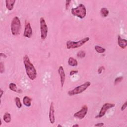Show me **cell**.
Returning a JSON list of instances; mask_svg holds the SVG:
<instances>
[{"label":"cell","instance_id":"1f68e13d","mask_svg":"<svg viewBox=\"0 0 127 127\" xmlns=\"http://www.w3.org/2000/svg\"><path fill=\"white\" fill-rule=\"evenodd\" d=\"M62 127V126H61V125H58V127Z\"/></svg>","mask_w":127,"mask_h":127},{"label":"cell","instance_id":"d4e9b609","mask_svg":"<svg viewBox=\"0 0 127 127\" xmlns=\"http://www.w3.org/2000/svg\"><path fill=\"white\" fill-rule=\"evenodd\" d=\"M104 70V67L102 66V67H100L99 68V69H98V73L99 74H101V73H102V72L103 71V70Z\"/></svg>","mask_w":127,"mask_h":127},{"label":"cell","instance_id":"5b68a950","mask_svg":"<svg viewBox=\"0 0 127 127\" xmlns=\"http://www.w3.org/2000/svg\"><path fill=\"white\" fill-rule=\"evenodd\" d=\"M89 40V37H86L78 42L68 41L67 42V47L68 49H76L83 46Z\"/></svg>","mask_w":127,"mask_h":127},{"label":"cell","instance_id":"4316f807","mask_svg":"<svg viewBox=\"0 0 127 127\" xmlns=\"http://www.w3.org/2000/svg\"><path fill=\"white\" fill-rule=\"evenodd\" d=\"M78 73V70H72V71H70V76H72L75 74H77Z\"/></svg>","mask_w":127,"mask_h":127},{"label":"cell","instance_id":"6da1fadb","mask_svg":"<svg viewBox=\"0 0 127 127\" xmlns=\"http://www.w3.org/2000/svg\"><path fill=\"white\" fill-rule=\"evenodd\" d=\"M23 62L24 64L27 77L32 81H33L37 77L36 70L34 65L31 63L29 58L27 55H25L23 57Z\"/></svg>","mask_w":127,"mask_h":127},{"label":"cell","instance_id":"30bf717a","mask_svg":"<svg viewBox=\"0 0 127 127\" xmlns=\"http://www.w3.org/2000/svg\"><path fill=\"white\" fill-rule=\"evenodd\" d=\"M55 108H54V104L53 102H52L50 106V110H49V120L50 123L52 124H54L55 122Z\"/></svg>","mask_w":127,"mask_h":127},{"label":"cell","instance_id":"7a4b0ae2","mask_svg":"<svg viewBox=\"0 0 127 127\" xmlns=\"http://www.w3.org/2000/svg\"><path fill=\"white\" fill-rule=\"evenodd\" d=\"M21 29V24L19 17H14L11 22V29L12 33L14 36L20 35Z\"/></svg>","mask_w":127,"mask_h":127},{"label":"cell","instance_id":"8fae6325","mask_svg":"<svg viewBox=\"0 0 127 127\" xmlns=\"http://www.w3.org/2000/svg\"><path fill=\"white\" fill-rule=\"evenodd\" d=\"M58 73L60 77V82L61 83V86L63 87L65 82L66 74L64 68L62 66H60L58 69Z\"/></svg>","mask_w":127,"mask_h":127},{"label":"cell","instance_id":"f1b7e54d","mask_svg":"<svg viewBox=\"0 0 127 127\" xmlns=\"http://www.w3.org/2000/svg\"><path fill=\"white\" fill-rule=\"evenodd\" d=\"M1 56L2 57H4V58H7V56H6V55L4 54V53H1Z\"/></svg>","mask_w":127,"mask_h":127},{"label":"cell","instance_id":"484cf974","mask_svg":"<svg viewBox=\"0 0 127 127\" xmlns=\"http://www.w3.org/2000/svg\"><path fill=\"white\" fill-rule=\"evenodd\" d=\"M71 2H72L71 1H66V9L67 10H68L69 7L70 6V4Z\"/></svg>","mask_w":127,"mask_h":127},{"label":"cell","instance_id":"ba28073f","mask_svg":"<svg viewBox=\"0 0 127 127\" xmlns=\"http://www.w3.org/2000/svg\"><path fill=\"white\" fill-rule=\"evenodd\" d=\"M87 112L88 107L86 105H84L82 107V109L79 111L75 113L74 115V116L75 118H77L82 120L86 117L87 113Z\"/></svg>","mask_w":127,"mask_h":127},{"label":"cell","instance_id":"7402d4cb","mask_svg":"<svg viewBox=\"0 0 127 127\" xmlns=\"http://www.w3.org/2000/svg\"><path fill=\"white\" fill-rule=\"evenodd\" d=\"M123 79V77H117L114 81V84H115V85H116V84H118L119 83L121 82Z\"/></svg>","mask_w":127,"mask_h":127},{"label":"cell","instance_id":"603a6c76","mask_svg":"<svg viewBox=\"0 0 127 127\" xmlns=\"http://www.w3.org/2000/svg\"><path fill=\"white\" fill-rule=\"evenodd\" d=\"M0 72L2 74L4 72V66L2 62L0 63Z\"/></svg>","mask_w":127,"mask_h":127},{"label":"cell","instance_id":"ac0fdd59","mask_svg":"<svg viewBox=\"0 0 127 127\" xmlns=\"http://www.w3.org/2000/svg\"><path fill=\"white\" fill-rule=\"evenodd\" d=\"M94 48H95V51L98 53H100V54L103 53H104L106 51V49L104 48H103L102 47L100 46H98V45L95 46Z\"/></svg>","mask_w":127,"mask_h":127},{"label":"cell","instance_id":"277c9868","mask_svg":"<svg viewBox=\"0 0 127 127\" xmlns=\"http://www.w3.org/2000/svg\"><path fill=\"white\" fill-rule=\"evenodd\" d=\"M91 85V82L89 81L86 82H84L83 84L80 85L76 88L73 89V90H70L68 92V94L69 96H74L78 94L84 92L88 88V87Z\"/></svg>","mask_w":127,"mask_h":127},{"label":"cell","instance_id":"d6986e66","mask_svg":"<svg viewBox=\"0 0 127 127\" xmlns=\"http://www.w3.org/2000/svg\"><path fill=\"white\" fill-rule=\"evenodd\" d=\"M9 88L11 90L16 92H17V87L16 86V84L14 83H11L9 84Z\"/></svg>","mask_w":127,"mask_h":127},{"label":"cell","instance_id":"9a60e30c","mask_svg":"<svg viewBox=\"0 0 127 127\" xmlns=\"http://www.w3.org/2000/svg\"><path fill=\"white\" fill-rule=\"evenodd\" d=\"M68 64L70 66L76 67L78 65V63L77 60L73 57H70L68 60Z\"/></svg>","mask_w":127,"mask_h":127},{"label":"cell","instance_id":"7c38bea8","mask_svg":"<svg viewBox=\"0 0 127 127\" xmlns=\"http://www.w3.org/2000/svg\"><path fill=\"white\" fill-rule=\"evenodd\" d=\"M118 44L122 49H125L127 46V41L125 39H122L120 35L118 36Z\"/></svg>","mask_w":127,"mask_h":127},{"label":"cell","instance_id":"3957f363","mask_svg":"<svg viewBox=\"0 0 127 127\" xmlns=\"http://www.w3.org/2000/svg\"><path fill=\"white\" fill-rule=\"evenodd\" d=\"M72 15L81 19H83L86 15V9L85 6L81 4L77 7L72 8L71 11Z\"/></svg>","mask_w":127,"mask_h":127},{"label":"cell","instance_id":"83f0119b","mask_svg":"<svg viewBox=\"0 0 127 127\" xmlns=\"http://www.w3.org/2000/svg\"><path fill=\"white\" fill-rule=\"evenodd\" d=\"M104 123H97V124L95 125V127H102L104 126Z\"/></svg>","mask_w":127,"mask_h":127},{"label":"cell","instance_id":"f546056e","mask_svg":"<svg viewBox=\"0 0 127 127\" xmlns=\"http://www.w3.org/2000/svg\"><path fill=\"white\" fill-rule=\"evenodd\" d=\"M0 92H1V98H2V97L3 95V93H4V91L2 90V88L0 89Z\"/></svg>","mask_w":127,"mask_h":127},{"label":"cell","instance_id":"cb8c5ba5","mask_svg":"<svg viewBox=\"0 0 127 127\" xmlns=\"http://www.w3.org/2000/svg\"><path fill=\"white\" fill-rule=\"evenodd\" d=\"M127 101H126V102H125L124 103L123 105L122 106L121 108V111H123L124 110H125V109H126V107H127Z\"/></svg>","mask_w":127,"mask_h":127},{"label":"cell","instance_id":"ffe728a7","mask_svg":"<svg viewBox=\"0 0 127 127\" xmlns=\"http://www.w3.org/2000/svg\"><path fill=\"white\" fill-rule=\"evenodd\" d=\"M15 101L17 107L18 108H19V109H20V108L22 107V104L20 101V98L18 97H16L15 98Z\"/></svg>","mask_w":127,"mask_h":127},{"label":"cell","instance_id":"44dd1931","mask_svg":"<svg viewBox=\"0 0 127 127\" xmlns=\"http://www.w3.org/2000/svg\"><path fill=\"white\" fill-rule=\"evenodd\" d=\"M86 53L83 51H80L77 53V57L79 58L82 59L85 57Z\"/></svg>","mask_w":127,"mask_h":127},{"label":"cell","instance_id":"52a82bcc","mask_svg":"<svg viewBox=\"0 0 127 127\" xmlns=\"http://www.w3.org/2000/svg\"><path fill=\"white\" fill-rule=\"evenodd\" d=\"M115 106V104H113V103H107L104 104L101 107L100 111L99 112V113L98 115L95 117V118H100L103 117L106 114L107 110L110 109H111L113 107Z\"/></svg>","mask_w":127,"mask_h":127},{"label":"cell","instance_id":"2e32d148","mask_svg":"<svg viewBox=\"0 0 127 127\" xmlns=\"http://www.w3.org/2000/svg\"><path fill=\"white\" fill-rule=\"evenodd\" d=\"M3 120L4 122H6V123H10L12 120L11 114L9 113L8 112L5 113V114H4L3 116Z\"/></svg>","mask_w":127,"mask_h":127},{"label":"cell","instance_id":"9c48e42d","mask_svg":"<svg viewBox=\"0 0 127 127\" xmlns=\"http://www.w3.org/2000/svg\"><path fill=\"white\" fill-rule=\"evenodd\" d=\"M32 35V29L29 22L26 21L25 23V29L23 36L28 38H30Z\"/></svg>","mask_w":127,"mask_h":127},{"label":"cell","instance_id":"4fadbf2b","mask_svg":"<svg viewBox=\"0 0 127 127\" xmlns=\"http://www.w3.org/2000/svg\"><path fill=\"white\" fill-rule=\"evenodd\" d=\"M15 3H16L15 0H6V6L8 10L9 11L12 10Z\"/></svg>","mask_w":127,"mask_h":127},{"label":"cell","instance_id":"e0dca14e","mask_svg":"<svg viewBox=\"0 0 127 127\" xmlns=\"http://www.w3.org/2000/svg\"><path fill=\"white\" fill-rule=\"evenodd\" d=\"M100 13L101 15L103 17H107L109 13V12L108 11L107 8H103L101 9L100 10Z\"/></svg>","mask_w":127,"mask_h":127},{"label":"cell","instance_id":"5bb4252c","mask_svg":"<svg viewBox=\"0 0 127 127\" xmlns=\"http://www.w3.org/2000/svg\"><path fill=\"white\" fill-rule=\"evenodd\" d=\"M31 99L27 96H25L23 98V103L26 107H30L31 105Z\"/></svg>","mask_w":127,"mask_h":127},{"label":"cell","instance_id":"4dcf8cb0","mask_svg":"<svg viewBox=\"0 0 127 127\" xmlns=\"http://www.w3.org/2000/svg\"><path fill=\"white\" fill-rule=\"evenodd\" d=\"M79 126V125H78V124H76V125H73V127H78Z\"/></svg>","mask_w":127,"mask_h":127},{"label":"cell","instance_id":"8992f818","mask_svg":"<svg viewBox=\"0 0 127 127\" xmlns=\"http://www.w3.org/2000/svg\"><path fill=\"white\" fill-rule=\"evenodd\" d=\"M40 29L41 32V38L45 40L48 35V26L43 17L40 18Z\"/></svg>","mask_w":127,"mask_h":127}]
</instances>
